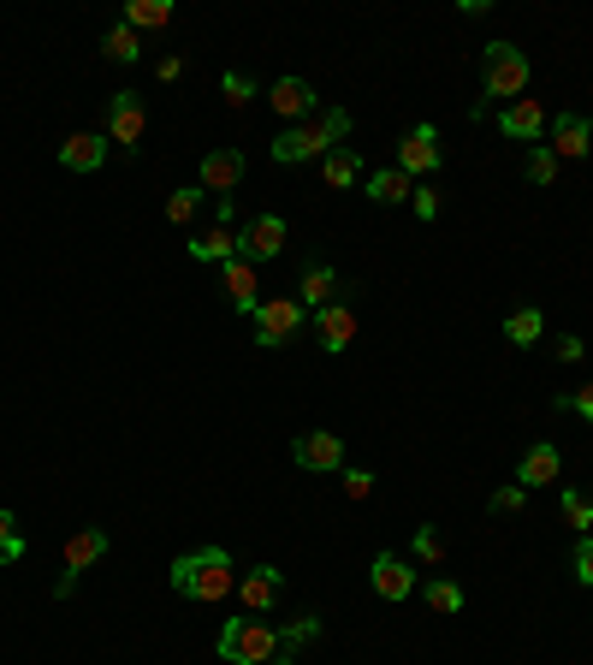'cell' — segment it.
<instances>
[{"instance_id":"obj_1","label":"cell","mask_w":593,"mask_h":665,"mask_svg":"<svg viewBox=\"0 0 593 665\" xmlns=\"http://www.w3.org/2000/svg\"><path fill=\"white\" fill-rule=\"evenodd\" d=\"M172 588H179L184 601H197V606H214V601H225V594L238 588L232 553H225V547H202V553L172 558Z\"/></svg>"},{"instance_id":"obj_2","label":"cell","mask_w":593,"mask_h":665,"mask_svg":"<svg viewBox=\"0 0 593 665\" xmlns=\"http://www.w3.org/2000/svg\"><path fill=\"white\" fill-rule=\"evenodd\" d=\"M214 647H220V659H232V665H268L279 654V629L243 612V618H225Z\"/></svg>"},{"instance_id":"obj_3","label":"cell","mask_w":593,"mask_h":665,"mask_svg":"<svg viewBox=\"0 0 593 665\" xmlns=\"http://www.w3.org/2000/svg\"><path fill=\"white\" fill-rule=\"evenodd\" d=\"M481 78H486V95H504V108H511V101H522V90H529L534 66H529V54H522L516 42H486Z\"/></svg>"},{"instance_id":"obj_4","label":"cell","mask_w":593,"mask_h":665,"mask_svg":"<svg viewBox=\"0 0 593 665\" xmlns=\"http://www.w3.org/2000/svg\"><path fill=\"white\" fill-rule=\"evenodd\" d=\"M250 321H255V345H261V351H279V345H291V339L303 333L309 310H303L296 298H261V310H255Z\"/></svg>"},{"instance_id":"obj_5","label":"cell","mask_w":593,"mask_h":665,"mask_svg":"<svg viewBox=\"0 0 593 665\" xmlns=\"http://www.w3.org/2000/svg\"><path fill=\"white\" fill-rule=\"evenodd\" d=\"M326 149H339L333 138H326V119H303V125H291V131H279V138H273V161L279 167L315 161V155H326Z\"/></svg>"},{"instance_id":"obj_6","label":"cell","mask_w":593,"mask_h":665,"mask_svg":"<svg viewBox=\"0 0 593 665\" xmlns=\"http://www.w3.org/2000/svg\"><path fill=\"white\" fill-rule=\"evenodd\" d=\"M143 131H149V108H143V95H137V90H119V95L108 101V143L137 149V143H143Z\"/></svg>"},{"instance_id":"obj_7","label":"cell","mask_w":593,"mask_h":665,"mask_svg":"<svg viewBox=\"0 0 593 665\" xmlns=\"http://www.w3.org/2000/svg\"><path fill=\"white\" fill-rule=\"evenodd\" d=\"M96 558H108V528H78V535L66 541V576L54 583V594H60V601H66V594L78 588V576L90 571Z\"/></svg>"},{"instance_id":"obj_8","label":"cell","mask_w":593,"mask_h":665,"mask_svg":"<svg viewBox=\"0 0 593 665\" xmlns=\"http://www.w3.org/2000/svg\"><path fill=\"white\" fill-rule=\"evenodd\" d=\"M279 250H285V220H279V214H255L250 226L238 232V255H243V262H273Z\"/></svg>"},{"instance_id":"obj_9","label":"cell","mask_w":593,"mask_h":665,"mask_svg":"<svg viewBox=\"0 0 593 665\" xmlns=\"http://www.w3.org/2000/svg\"><path fill=\"white\" fill-rule=\"evenodd\" d=\"M546 149L557 161H587V149H593V125L582 113H557L552 125H546Z\"/></svg>"},{"instance_id":"obj_10","label":"cell","mask_w":593,"mask_h":665,"mask_svg":"<svg viewBox=\"0 0 593 665\" xmlns=\"http://www.w3.org/2000/svg\"><path fill=\"white\" fill-rule=\"evenodd\" d=\"M291 457H296L303 470H321V475L344 470V446H339V434H326V429L296 434V440H291Z\"/></svg>"},{"instance_id":"obj_11","label":"cell","mask_w":593,"mask_h":665,"mask_svg":"<svg viewBox=\"0 0 593 665\" xmlns=\"http://www.w3.org/2000/svg\"><path fill=\"white\" fill-rule=\"evenodd\" d=\"M398 167H404L410 179L440 173V131H433V125H410V138L398 143Z\"/></svg>"},{"instance_id":"obj_12","label":"cell","mask_w":593,"mask_h":665,"mask_svg":"<svg viewBox=\"0 0 593 665\" xmlns=\"http://www.w3.org/2000/svg\"><path fill=\"white\" fill-rule=\"evenodd\" d=\"M546 125H552V119H546V108H540L534 95H522V101H511V108L499 113V131H504V138H516V143H540V138H546Z\"/></svg>"},{"instance_id":"obj_13","label":"cell","mask_w":593,"mask_h":665,"mask_svg":"<svg viewBox=\"0 0 593 665\" xmlns=\"http://www.w3.org/2000/svg\"><path fill=\"white\" fill-rule=\"evenodd\" d=\"M369 583H374L380 601H410V594H415V571L398 553H380L374 565H369Z\"/></svg>"},{"instance_id":"obj_14","label":"cell","mask_w":593,"mask_h":665,"mask_svg":"<svg viewBox=\"0 0 593 665\" xmlns=\"http://www.w3.org/2000/svg\"><path fill=\"white\" fill-rule=\"evenodd\" d=\"M279 588H285V576H279L273 565H255V571L238 576V601H243V612H273V606H279Z\"/></svg>"},{"instance_id":"obj_15","label":"cell","mask_w":593,"mask_h":665,"mask_svg":"<svg viewBox=\"0 0 593 665\" xmlns=\"http://www.w3.org/2000/svg\"><path fill=\"white\" fill-rule=\"evenodd\" d=\"M238 184H243V155H238V149H208V155H202V191L232 197Z\"/></svg>"},{"instance_id":"obj_16","label":"cell","mask_w":593,"mask_h":665,"mask_svg":"<svg viewBox=\"0 0 593 665\" xmlns=\"http://www.w3.org/2000/svg\"><path fill=\"white\" fill-rule=\"evenodd\" d=\"M557 470H564V457H557L552 440H540V446L522 452V464H516V487H552V482H557Z\"/></svg>"},{"instance_id":"obj_17","label":"cell","mask_w":593,"mask_h":665,"mask_svg":"<svg viewBox=\"0 0 593 665\" xmlns=\"http://www.w3.org/2000/svg\"><path fill=\"white\" fill-rule=\"evenodd\" d=\"M101 161H108V138H101V131H78V138L60 143V167H66V173H96Z\"/></svg>"},{"instance_id":"obj_18","label":"cell","mask_w":593,"mask_h":665,"mask_svg":"<svg viewBox=\"0 0 593 665\" xmlns=\"http://www.w3.org/2000/svg\"><path fill=\"white\" fill-rule=\"evenodd\" d=\"M225 292H232V310H238V315H255V310H261V292H255V262L232 255V262H225Z\"/></svg>"},{"instance_id":"obj_19","label":"cell","mask_w":593,"mask_h":665,"mask_svg":"<svg viewBox=\"0 0 593 665\" xmlns=\"http://www.w3.org/2000/svg\"><path fill=\"white\" fill-rule=\"evenodd\" d=\"M339 285H344V280H339V268H326V262H309L303 285H296V303H303V310H326Z\"/></svg>"},{"instance_id":"obj_20","label":"cell","mask_w":593,"mask_h":665,"mask_svg":"<svg viewBox=\"0 0 593 665\" xmlns=\"http://www.w3.org/2000/svg\"><path fill=\"white\" fill-rule=\"evenodd\" d=\"M315 333H321V351H344L356 339V315L339 310V303H326V310L315 315Z\"/></svg>"},{"instance_id":"obj_21","label":"cell","mask_w":593,"mask_h":665,"mask_svg":"<svg viewBox=\"0 0 593 665\" xmlns=\"http://www.w3.org/2000/svg\"><path fill=\"white\" fill-rule=\"evenodd\" d=\"M268 101H273V113H285V119H303L309 108H315V90H309L303 78H279Z\"/></svg>"},{"instance_id":"obj_22","label":"cell","mask_w":593,"mask_h":665,"mask_svg":"<svg viewBox=\"0 0 593 665\" xmlns=\"http://www.w3.org/2000/svg\"><path fill=\"white\" fill-rule=\"evenodd\" d=\"M190 255H197V262H232L238 255V232L232 226H214V232H202V238H190Z\"/></svg>"},{"instance_id":"obj_23","label":"cell","mask_w":593,"mask_h":665,"mask_svg":"<svg viewBox=\"0 0 593 665\" xmlns=\"http://www.w3.org/2000/svg\"><path fill=\"white\" fill-rule=\"evenodd\" d=\"M321 179H326V184H339V191H351V184L362 179L356 149H326V155H321Z\"/></svg>"},{"instance_id":"obj_24","label":"cell","mask_w":593,"mask_h":665,"mask_svg":"<svg viewBox=\"0 0 593 665\" xmlns=\"http://www.w3.org/2000/svg\"><path fill=\"white\" fill-rule=\"evenodd\" d=\"M540 333H546V315H540V310H511V315H504V339H511L516 351L540 345Z\"/></svg>"},{"instance_id":"obj_25","label":"cell","mask_w":593,"mask_h":665,"mask_svg":"<svg viewBox=\"0 0 593 665\" xmlns=\"http://www.w3.org/2000/svg\"><path fill=\"white\" fill-rule=\"evenodd\" d=\"M415 191V179L404 173V167H380V173H369V197L374 202H404Z\"/></svg>"},{"instance_id":"obj_26","label":"cell","mask_w":593,"mask_h":665,"mask_svg":"<svg viewBox=\"0 0 593 665\" xmlns=\"http://www.w3.org/2000/svg\"><path fill=\"white\" fill-rule=\"evenodd\" d=\"M125 24H131V30H167V24H172V7H167V0H131V7H125Z\"/></svg>"},{"instance_id":"obj_27","label":"cell","mask_w":593,"mask_h":665,"mask_svg":"<svg viewBox=\"0 0 593 665\" xmlns=\"http://www.w3.org/2000/svg\"><path fill=\"white\" fill-rule=\"evenodd\" d=\"M101 54H108L113 66H137V54H143V48H137V30L131 24H113L108 37H101Z\"/></svg>"},{"instance_id":"obj_28","label":"cell","mask_w":593,"mask_h":665,"mask_svg":"<svg viewBox=\"0 0 593 665\" xmlns=\"http://www.w3.org/2000/svg\"><path fill=\"white\" fill-rule=\"evenodd\" d=\"M557 505H564V523L575 528V535H593V500H587V493L564 487V500H557Z\"/></svg>"},{"instance_id":"obj_29","label":"cell","mask_w":593,"mask_h":665,"mask_svg":"<svg viewBox=\"0 0 593 665\" xmlns=\"http://www.w3.org/2000/svg\"><path fill=\"white\" fill-rule=\"evenodd\" d=\"M522 173H529V184H552V179H557V155H552L546 143H534V149H529V167H522Z\"/></svg>"},{"instance_id":"obj_30","label":"cell","mask_w":593,"mask_h":665,"mask_svg":"<svg viewBox=\"0 0 593 665\" xmlns=\"http://www.w3.org/2000/svg\"><path fill=\"white\" fill-rule=\"evenodd\" d=\"M428 606L433 612H463V588L445 583V576H433V583H428Z\"/></svg>"},{"instance_id":"obj_31","label":"cell","mask_w":593,"mask_h":665,"mask_svg":"<svg viewBox=\"0 0 593 665\" xmlns=\"http://www.w3.org/2000/svg\"><path fill=\"white\" fill-rule=\"evenodd\" d=\"M24 558V535L12 528V511H0V565H19Z\"/></svg>"},{"instance_id":"obj_32","label":"cell","mask_w":593,"mask_h":665,"mask_svg":"<svg viewBox=\"0 0 593 665\" xmlns=\"http://www.w3.org/2000/svg\"><path fill=\"white\" fill-rule=\"evenodd\" d=\"M197 202H202V184H190V191H172V197H167V220H172V226H184V220L197 214Z\"/></svg>"},{"instance_id":"obj_33","label":"cell","mask_w":593,"mask_h":665,"mask_svg":"<svg viewBox=\"0 0 593 665\" xmlns=\"http://www.w3.org/2000/svg\"><path fill=\"white\" fill-rule=\"evenodd\" d=\"M315 636H321V618H296V624L279 629V647H291V654H296V647H303V642H315Z\"/></svg>"},{"instance_id":"obj_34","label":"cell","mask_w":593,"mask_h":665,"mask_svg":"<svg viewBox=\"0 0 593 665\" xmlns=\"http://www.w3.org/2000/svg\"><path fill=\"white\" fill-rule=\"evenodd\" d=\"M410 547H415V558H422V565H440V558H445V541L433 535V528H415Z\"/></svg>"},{"instance_id":"obj_35","label":"cell","mask_w":593,"mask_h":665,"mask_svg":"<svg viewBox=\"0 0 593 665\" xmlns=\"http://www.w3.org/2000/svg\"><path fill=\"white\" fill-rule=\"evenodd\" d=\"M570 571H575V583H582V588H593V535H582V541H575Z\"/></svg>"},{"instance_id":"obj_36","label":"cell","mask_w":593,"mask_h":665,"mask_svg":"<svg viewBox=\"0 0 593 665\" xmlns=\"http://www.w3.org/2000/svg\"><path fill=\"white\" fill-rule=\"evenodd\" d=\"M220 90H225V101H232V108H250V95H255V83L243 78V72H225L220 78Z\"/></svg>"},{"instance_id":"obj_37","label":"cell","mask_w":593,"mask_h":665,"mask_svg":"<svg viewBox=\"0 0 593 665\" xmlns=\"http://www.w3.org/2000/svg\"><path fill=\"white\" fill-rule=\"evenodd\" d=\"M321 119H326V138H333V143L344 149V138H351V113H344V108H326Z\"/></svg>"},{"instance_id":"obj_38","label":"cell","mask_w":593,"mask_h":665,"mask_svg":"<svg viewBox=\"0 0 593 665\" xmlns=\"http://www.w3.org/2000/svg\"><path fill=\"white\" fill-rule=\"evenodd\" d=\"M344 493H351V500H369V493H374V475H369V470H344Z\"/></svg>"},{"instance_id":"obj_39","label":"cell","mask_w":593,"mask_h":665,"mask_svg":"<svg viewBox=\"0 0 593 665\" xmlns=\"http://www.w3.org/2000/svg\"><path fill=\"white\" fill-rule=\"evenodd\" d=\"M493 511H499V517H516V511H522V487H499L493 493Z\"/></svg>"},{"instance_id":"obj_40","label":"cell","mask_w":593,"mask_h":665,"mask_svg":"<svg viewBox=\"0 0 593 665\" xmlns=\"http://www.w3.org/2000/svg\"><path fill=\"white\" fill-rule=\"evenodd\" d=\"M564 411H582V422H593V381L582 392H564Z\"/></svg>"},{"instance_id":"obj_41","label":"cell","mask_w":593,"mask_h":665,"mask_svg":"<svg viewBox=\"0 0 593 665\" xmlns=\"http://www.w3.org/2000/svg\"><path fill=\"white\" fill-rule=\"evenodd\" d=\"M410 202H415L422 220H440V191H410Z\"/></svg>"},{"instance_id":"obj_42","label":"cell","mask_w":593,"mask_h":665,"mask_svg":"<svg viewBox=\"0 0 593 665\" xmlns=\"http://www.w3.org/2000/svg\"><path fill=\"white\" fill-rule=\"evenodd\" d=\"M557 363H582V339H557Z\"/></svg>"},{"instance_id":"obj_43","label":"cell","mask_w":593,"mask_h":665,"mask_svg":"<svg viewBox=\"0 0 593 665\" xmlns=\"http://www.w3.org/2000/svg\"><path fill=\"white\" fill-rule=\"evenodd\" d=\"M154 72H161V83H172V78H179V72H184V60H179V54H167L161 66H154Z\"/></svg>"},{"instance_id":"obj_44","label":"cell","mask_w":593,"mask_h":665,"mask_svg":"<svg viewBox=\"0 0 593 665\" xmlns=\"http://www.w3.org/2000/svg\"><path fill=\"white\" fill-rule=\"evenodd\" d=\"M268 665H296V659H291V654H273V659H268Z\"/></svg>"}]
</instances>
